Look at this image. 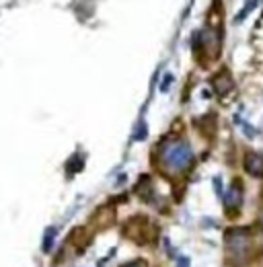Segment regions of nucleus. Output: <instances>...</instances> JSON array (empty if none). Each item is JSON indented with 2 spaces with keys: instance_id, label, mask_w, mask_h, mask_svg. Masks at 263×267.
I'll return each instance as SVG.
<instances>
[{
  "instance_id": "f03ea898",
  "label": "nucleus",
  "mask_w": 263,
  "mask_h": 267,
  "mask_svg": "<svg viewBox=\"0 0 263 267\" xmlns=\"http://www.w3.org/2000/svg\"><path fill=\"white\" fill-rule=\"evenodd\" d=\"M224 247L230 267H245L253 259V236L247 228H228L224 234Z\"/></svg>"
},
{
  "instance_id": "7ed1b4c3",
  "label": "nucleus",
  "mask_w": 263,
  "mask_h": 267,
  "mask_svg": "<svg viewBox=\"0 0 263 267\" xmlns=\"http://www.w3.org/2000/svg\"><path fill=\"white\" fill-rule=\"evenodd\" d=\"M125 236L127 238H132L134 242H138V244H146V242H150L152 238H155V226H152V222L146 218V216H136V218H132L127 224H125Z\"/></svg>"
},
{
  "instance_id": "6e6552de",
  "label": "nucleus",
  "mask_w": 263,
  "mask_h": 267,
  "mask_svg": "<svg viewBox=\"0 0 263 267\" xmlns=\"http://www.w3.org/2000/svg\"><path fill=\"white\" fill-rule=\"evenodd\" d=\"M257 5H259V0H247V5H245L243 9H240V13H236V17H234L236 23H243L245 17H247V15H251V11H253Z\"/></svg>"
},
{
  "instance_id": "0eeeda50",
  "label": "nucleus",
  "mask_w": 263,
  "mask_h": 267,
  "mask_svg": "<svg viewBox=\"0 0 263 267\" xmlns=\"http://www.w3.org/2000/svg\"><path fill=\"white\" fill-rule=\"evenodd\" d=\"M136 193L142 197V202H152V195H155V187H152V179L150 177H140V181L136 185Z\"/></svg>"
},
{
  "instance_id": "20e7f679",
  "label": "nucleus",
  "mask_w": 263,
  "mask_h": 267,
  "mask_svg": "<svg viewBox=\"0 0 263 267\" xmlns=\"http://www.w3.org/2000/svg\"><path fill=\"white\" fill-rule=\"evenodd\" d=\"M222 199H224V210H226V214H230V216L238 214L240 212V206H243V183H240L238 179H234L232 185L226 189V193H224Z\"/></svg>"
},
{
  "instance_id": "9d476101",
  "label": "nucleus",
  "mask_w": 263,
  "mask_h": 267,
  "mask_svg": "<svg viewBox=\"0 0 263 267\" xmlns=\"http://www.w3.org/2000/svg\"><path fill=\"white\" fill-rule=\"evenodd\" d=\"M82 165H84L82 157H80V154H74V157L68 161V165H66V171H68L70 175L72 173H78V171H82Z\"/></svg>"
},
{
  "instance_id": "f257e3e1",
  "label": "nucleus",
  "mask_w": 263,
  "mask_h": 267,
  "mask_svg": "<svg viewBox=\"0 0 263 267\" xmlns=\"http://www.w3.org/2000/svg\"><path fill=\"white\" fill-rule=\"evenodd\" d=\"M193 161H195V157H193L191 144L185 138L169 136L157 148V165H159L161 173L165 177H169V179L185 175L193 167Z\"/></svg>"
},
{
  "instance_id": "2eb2a0df",
  "label": "nucleus",
  "mask_w": 263,
  "mask_h": 267,
  "mask_svg": "<svg viewBox=\"0 0 263 267\" xmlns=\"http://www.w3.org/2000/svg\"><path fill=\"white\" fill-rule=\"evenodd\" d=\"M121 267H144V263L142 261H132V263H123Z\"/></svg>"
},
{
  "instance_id": "f8f14e48",
  "label": "nucleus",
  "mask_w": 263,
  "mask_h": 267,
  "mask_svg": "<svg viewBox=\"0 0 263 267\" xmlns=\"http://www.w3.org/2000/svg\"><path fill=\"white\" fill-rule=\"evenodd\" d=\"M214 189H216L218 197H222V179L220 177H214Z\"/></svg>"
},
{
  "instance_id": "423d86ee",
  "label": "nucleus",
  "mask_w": 263,
  "mask_h": 267,
  "mask_svg": "<svg viewBox=\"0 0 263 267\" xmlns=\"http://www.w3.org/2000/svg\"><path fill=\"white\" fill-rule=\"evenodd\" d=\"M243 169L247 175L255 177V179H261L263 177V152L259 150H249L243 159Z\"/></svg>"
},
{
  "instance_id": "ddd939ff",
  "label": "nucleus",
  "mask_w": 263,
  "mask_h": 267,
  "mask_svg": "<svg viewBox=\"0 0 263 267\" xmlns=\"http://www.w3.org/2000/svg\"><path fill=\"white\" fill-rule=\"evenodd\" d=\"M144 138H146V125L140 123L138 125V131H136V140H144Z\"/></svg>"
},
{
  "instance_id": "4468645a",
  "label": "nucleus",
  "mask_w": 263,
  "mask_h": 267,
  "mask_svg": "<svg viewBox=\"0 0 263 267\" xmlns=\"http://www.w3.org/2000/svg\"><path fill=\"white\" fill-rule=\"evenodd\" d=\"M206 119L210 121V125H212V129H214V127H216V119H214V115H208ZM202 123H206V121H204V119H197V121H195V125H202ZM204 127H206V125H204Z\"/></svg>"
},
{
  "instance_id": "9b49d317",
  "label": "nucleus",
  "mask_w": 263,
  "mask_h": 267,
  "mask_svg": "<svg viewBox=\"0 0 263 267\" xmlns=\"http://www.w3.org/2000/svg\"><path fill=\"white\" fill-rule=\"evenodd\" d=\"M171 82H173V74H171V72H167V74H165V78H163V84H161V91H163V93H167L169 88H171Z\"/></svg>"
},
{
  "instance_id": "1a4fd4ad",
  "label": "nucleus",
  "mask_w": 263,
  "mask_h": 267,
  "mask_svg": "<svg viewBox=\"0 0 263 267\" xmlns=\"http://www.w3.org/2000/svg\"><path fill=\"white\" fill-rule=\"evenodd\" d=\"M56 234H58V232H56L54 226L46 230V236H43V244H41V247H43V253H50V251H52L54 240H56Z\"/></svg>"
},
{
  "instance_id": "39448f33",
  "label": "nucleus",
  "mask_w": 263,
  "mask_h": 267,
  "mask_svg": "<svg viewBox=\"0 0 263 267\" xmlns=\"http://www.w3.org/2000/svg\"><path fill=\"white\" fill-rule=\"evenodd\" d=\"M212 88L218 97H226L232 88H234V80H232V74L228 72V68H222L220 72H216L212 76Z\"/></svg>"
},
{
  "instance_id": "dca6fc26",
  "label": "nucleus",
  "mask_w": 263,
  "mask_h": 267,
  "mask_svg": "<svg viewBox=\"0 0 263 267\" xmlns=\"http://www.w3.org/2000/svg\"><path fill=\"white\" fill-rule=\"evenodd\" d=\"M179 267H189V259L187 257H179Z\"/></svg>"
}]
</instances>
